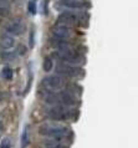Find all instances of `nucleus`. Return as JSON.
<instances>
[{
	"label": "nucleus",
	"instance_id": "obj_1",
	"mask_svg": "<svg viewBox=\"0 0 138 148\" xmlns=\"http://www.w3.org/2000/svg\"><path fill=\"white\" fill-rule=\"evenodd\" d=\"M70 131H68L67 127H64V126H59V125H44L40 127V134H44L46 137H50L52 139H62L65 137H67Z\"/></svg>",
	"mask_w": 138,
	"mask_h": 148
},
{
	"label": "nucleus",
	"instance_id": "obj_2",
	"mask_svg": "<svg viewBox=\"0 0 138 148\" xmlns=\"http://www.w3.org/2000/svg\"><path fill=\"white\" fill-rule=\"evenodd\" d=\"M54 57H57L60 61H64L65 64H68V65H79L81 62H83V57L74 50L56 51L54 54Z\"/></svg>",
	"mask_w": 138,
	"mask_h": 148
},
{
	"label": "nucleus",
	"instance_id": "obj_3",
	"mask_svg": "<svg viewBox=\"0 0 138 148\" xmlns=\"http://www.w3.org/2000/svg\"><path fill=\"white\" fill-rule=\"evenodd\" d=\"M42 86L45 87L46 91H57L65 87V80L62 76L60 75H52L47 76L45 79H42Z\"/></svg>",
	"mask_w": 138,
	"mask_h": 148
},
{
	"label": "nucleus",
	"instance_id": "obj_4",
	"mask_svg": "<svg viewBox=\"0 0 138 148\" xmlns=\"http://www.w3.org/2000/svg\"><path fill=\"white\" fill-rule=\"evenodd\" d=\"M56 72L60 76H66V77H77L82 75V70L80 67L68 64H59L56 66Z\"/></svg>",
	"mask_w": 138,
	"mask_h": 148
},
{
	"label": "nucleus",
	"instance_id": "obj_5",
	"mask_svg": "<svg viewBox=\"0 0 138 148\" xmlns=\"http://www.w3.org/2000/svg\"><path fill=\"white\" fill-rule=\"evenodd\" d=\"M70 111L65 108V106L62 105H54L51 108L47 110V116L51 118V120H67L70 117Z\"/></svg>",
	"mask_w": 138,
	"mask_h": 148
},
{
	"label": "nucleus",
	"instance_id": "obj_6",
	"mask_svg": "<svg viewBox=\"0 0 138 148\" xmlns=\"http://www.w3.org/2000/svg\"><path fill=\"white\" fill-rule=\"evenodd\" d=\"M5 30L9 35H14V36H20L25 30V24L21 20L16 19V20H11L5 25Z\"/></svg>",
	"mask_w": 138,
	"mask_h": 148
},
{
	"label": "nucleus",
	"instance_id": "obj_7",
	"mask_svg": "<svg viewBox=\"0 0 138 148\" xmlns=\"http://www.w3.org/2000/svg\"><path fill=\"white\" fill-rule=\"evenodd\" d=\"M51 32H52V35L55 36L56 39H61V40H66L68 38H71L72 36V31H71V29L66 26V25H56L51 29Z\"/></svg>",
	"mask_w": 138,
	"mask_h": 148
},
{
	"label": "nucleus",
	"instance_id": "obj_8",
	"mask_svg": "<svg viewBox=\"0 0 138 148\" xmlns=\"http://www.w3.org/2000/svg\"><path fill=\"white\" fill-rule=\"evenodd\" d=\"M77 15L71 13V11H65V13H61L57 18V21L59 24L61 25H72V24H76L77 23Z\"/></svg>",
	"mask_w": 138,
	"mask_h": 148
},
{
	"label": "nucleus",
	"instance_id": "obj_9",
	"mask_svg": "<svg viewBox=\"0 0 138 148\" xmlns=\"http://www.w3.org/2000/svg\"><path fill=\"white\" fill-rule=\"evenodd\" d=\"M0 45H1V47L5 49V50H10V49H13L15 46V40L13 36L9 34H3L0 36Z\"/></svg>",
	"mask_w": 138,
	"mask_h": 148
},
{
	"label": "nucleus",
	"instance_id": "obj_10",
	"mask_svg": "<svg viewBox=\"0 0 138 148\" xmlns=\"http://www.w3.org/2000/svg\"><path fill=\"white\" fill-rule=\"evenodd\" d=\"M51 45L54 46L55 49H57L59 51H66V50H72V45L70 42L61 39H55L51 41Z\"/></svg>",
	"mask_w": 138,
	"mask_h": 148
},
{
	"label": "nucleus",
	"instance_id": "obj_11",
	"mask_svg": "<svg viewBox=\"0 0 138 148\" xmlns=\"http://www.w3.org/2000/svg\"><path fill=\"white\" fill-rule=\"evenodd\" d=\"M61 4L68 9H83L85 4L80 0H61Z\"/></svg>",
	"mask_w": 138,
	"mask_h": 148
},
{
	"label": "nucleus",
	"instance_id": "obj_12",
	"mask_svg": "<svg viewBox=\"0 0 138 148\" xmlns=\"http://www.w3.org/2000/svg\"><path fill=\"white\" fill-rule=\"evenodd\" d=\"M30 145V126L25 125L21 133V148H26Z\"/></svg>",
	"mask_w": 138,
	"mask_h": 148
},
{
	"label": "nucleus",
	"instance_id": "obj_13",
	"mask_svg": "<svg viewBox=\"0 0 138 148\" xmlns=\"http://www.w3.org/2000/svg\"><path fill=\"white\" fill-rule=\"evenodd\" d=\"M10 14V4L8 0H0V16H8Z\"/></svg>",
	"mask_w": 138,
	"mask_h": 148
},
{
	"label": "nucleus",
	"instance_id": "obj_14",
	"mask_svg": "<svg viewBox=\"0 0 138 148\" xmlns=\"http://www.w3.org/2000/svg\"><path fill=\"white\" fill-rule=\"evenodd\" d=\"M52 67H54V62H52V59L51 57H45V60H44V64H42V69L45 72H50Z\"/></svg>",
	"mask_w": 138,
	"mask_h": 148
},
{
	"label": "nucleus",
	"instance_id": "obj_15",
	"mask_svg": "<svg viewBox=\"0 0 138 148\" xmlns=\"http://www.w3.org/2000/svg\"><path fill=\"white\" fill-rule=\"evenodd\" d=\"M1 75H3V77L5 80L10 81L11 79H13V76H14V72H13V70H11L10 67H4L1 70Z\"/></svg>",
	"mask_w": 138,
	"mask_h": 148
},
{
	"label": "nucleus",
	"instance_id": "obj_16",
	"mask_svg": "<svg viewBox=\"0 0 138 148\" xmlns=\"http://www.w3.org/2000/svg\"><path fill=\"white\" fill-rule=\"evenodd\" d=\"M41 148H67V147L57 142H45L41 145Z\"/></svg>",
	"mask_w": 138,
	"mask_h": 148
},
{
	"label": "nucleus",
	"instance_id": "obj_17",
	"mask_svg": "<svg viewBox=\"0 0 138 148\" xmlns=\"http://www.w3.org/2000/svg\"><path fill=\"white\" fill-rule=\"evenodd\" d=\"M27 9H29V13L35 15L36 14V4L34 0H31V1H29V5H27Z\"/></svg>",
	"mask_w": 138,
	"mask_h": 148
},
{
	"label": "nucleus",
	"instance_id": "obj_18",
	"mask_svg": "<svg viewBox=\"0 0 138 148\" xmlns=\"http://www.w3.org/2000/svg\"><path fill=\"white\" fill-rule=\"evenodd\" d=\"M0 148H11V142L9 138H4L0 142Z\"/></svg>",
	"mask_w": 138,
	"mask_h": 148
},
{
	"label": "nucleus",
	"instance_id": "obj_19",
	"mask_svg": "<svg viewBox=\"0 0 138 148\" xmlns=\"http://www.w3.org/2000/svg\"><path fill=\"white\" fill-rule=\"evenodd\" d=\"M0 100H1V93H0Z\"/></svg>",
	"mask_w": 138,
	"mask_h": 148
}]
</instances>
